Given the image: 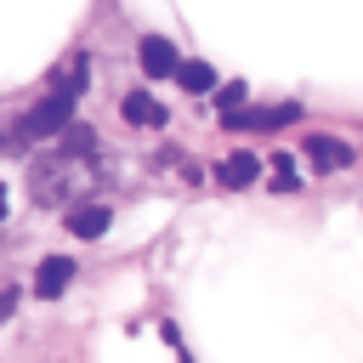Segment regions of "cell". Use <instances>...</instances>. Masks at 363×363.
<instances>
[{
    "instance_id": "cell-1",
    "label": "cell",
    "mask_w": 363,
    "mask_h": 363,
    "mask_svg": "<svg viewBox=\"0 0 363 363\" xmlns=\"http://www.w3.org/2000/svg\"><path fill=\"white\" fill-rule=\"evenodd\" d=\"M79 96H85V57H68V68L45 85V96L17 119V130H23V142H45V136H57L68 119H74V108H79Z\"/></svg>"
},
{
    "instance_id": "cell-2",
    "label": "cell",
    "mask_w": 363,
    "mask_h": 363,
    "mask_svg": "<svg viewBox=\"0 0 363 363\" xmlns=\"http://www.w3.org/2000/svg\"><path fill=\"white\" fill-rule=\"evenodd\" d=\"M301 108L284 102V108H227V125L233 130H278V125H295Z\"/></svg>"
},
{
    "instance_id": "cell-3",
    "label": "cell",
    "mask_w": 363,
    "mask_h": 363,
    "mask_svg": "<svg viewBox=\"0 0 363 363\" xmlns=\"http://www.w3.org/2000/svg\"><path fill=\"white\" fill-rule=\"evenodd\" d=\"M352 159H357V153H352L340 136H323V130L306 136V164H312V170H346Z\"/></svg>"
},
{
    "instance_id": "cell-4",
    "label": "cell",
    "mask_w": 363,
    "mask_h": 363,
    "mask_svg": "<svg viewBox=\"0 0 363 363\" xmlns=\"http://www.w3.org/2000/svg\"><path fill=\"white\" fill-rule=\"evenodd\" d=\"M136 51H142V74H153V79H170V74H176V62H182V57H176V45H170L164 34H142V45H136Z\"/></svg>"
},
{
    "instance_id": "cell-5",
    "label": "cell",
    "mask_w": 363,
    "mask_h": 363,
    "mask_svg": "<svg viewBox=\"0 0 363 363\" xmlns=\"http://www.w3.org/2000/svg\"><path fill=\"white\" fill-rule=\"evenodd\" d=\"M68 278H74V261H68V255H45V261L34 267V295H40V301H57V295L68 289Z\"/></svg>"
},
{
    "instance_id": "cell-6",
    "label": "cell",
    "mask_w": 363,
    "mask_h": 363,
    "mask_svg": "<svg viewBox=\"0 0 363 363\" xmlns=\"http://www.w3.org/2000/svg\"><path fill=\"white\" fill-rule=\"evenodd\" d=\"M113 227V210L108 204H79V210H68V233L74 238H102Z\"/></svg>"
},
{
    "instance_id": "cell-7",
    "label": "cell",
    "mask_w": 363,
    "mask_h": 363,
    "mask_svg": "<svg viewBox=\"0 0 363 363\" xmlns=\"http://www.w3.org/2000/svg\"><path fill=\"white\" fill-rule=\"evenodd\" d=\"M119 113H125V125H142V130H159V125H164V108H159L147 91H130V96L119 102Z\"/></svg>"
},
{
    "instance_id": "cell-8",
    "label": "cell",
    "mask_w": 363,
    "mask_h": 363,
    "mask_svg": "<svg viewBox=\"0 0 363 363\" xmlns=\"http://www.w3.org/2000/svg\"><path fill=\"white\" fill-rule=\"evenodd\" d=\"M255 176H261V159H255V153H227V159L216 164V182H221V187H250Z\"/></svg>"
},
{
    "instance_id": "cell-9",
    "label": "cell",
    "mask_w": 363,
    "mask_h": 363,
    "mask_svg": "<svg viewBox=\"0 0 363 363\" xmlns=\"http://www.w3.org/2000/svg\"><path fill=\"white\" fill-rule=\"evenodd\" d=\"M170 79H176L182 91H193V96H204V91H216V68H210V62H199V57H182Z\"/></svg>"
},
{
    "instance_id": "cell-10",
    "label": "cell",
    "mask_w": 363,
    "mask_h": 363,
    "mask_svg": "<svg viewBox=\"0 0 363 363\" xmlns=\"http://www.w3.org/2000/svg\"><path fill=\"white\" fill-rule=\"evenodd\" d=\"M272 182H278V193H295V170L278 159V170H272Z\"/></svg>"
},
{
    "instance_id": "cell-11",
    "label": "cell",
    "mask_w": 363,
    "mask_h": 363,
    "mask_svg": "<svg viewBox=\"0 0 363 363\" xmlns=\"http://www.w3.org/2000/svg\"><path fill=\"white\" fill-rule=\"evenodd\" d=\"M11 306H17V295L6 289V295H0V318H11Z\"/></svg>"
}]
</instances>
